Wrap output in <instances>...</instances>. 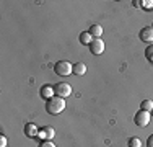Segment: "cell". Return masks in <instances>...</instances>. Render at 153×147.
<instances>
[{"mask_svg":"<svg viewBox=\"0 0 153 147\" xmlns=\"http://www.w3.org/2000/svg\"><path fill=\"white\" fill-rule=\"evenodd\" d=\"M46 110L47 113H51V115H59L65 110V101L64 98L60 97H52L51 100H47V105H46Z\"/></svg>","mask_w":153,"mask_h":147,"instance_id":"6da1fadb","label":"cell"},{"mask_svg":"<svg viewBox=\"0 0 153 147\" xmlns=\"http://www.w3.org/2000/svg\"><path fill=\"white\" fill-rule=\"evenodd\" d=\"M54 70H56L57 75L67 77V75H70V74H74V65H72L68 61H59L56 65H54Z\"/></svg>","mask_w":153,"mask_h":147,"instance_id":"7a4b0ae2","label":"cell"},{"mask_svg":"<svg viewBox=\"0 0 153 147\" xmlns=\"http://www.w3.org/2000/svg\"><path fill=\"white\" fill-rule=\"evenodd\" d=\"M150 113L148 111H143V110H140V111L135 113V118H134V121H135V124L138 128H145L150 124Z\"/></svg>","mask_w":153,"mask_h":147,"instance_id":"3957f363","label":"cell"},{"mask_svg":"<svg viewBox=\"0 0 153 147\" xmlns=\"http://www.w3.org/2000/svg\"><path fill=\"white\" fill-rule=\"evenodd\" d=\"M54 92H56V97H60V98H67L72 95V87L65 82H59L56 87H54Z\"/></svg>","mask_w":153,"mask_h":147,"instance_id":"277c9868","label":"cell"},{"mask_svg":"<svg viewBox=\"0 0 153 147\" xmlns=\"http://www.w3.org/2000/svg\"><path fill=\"white\" fill-rule=\"evenodd\" d=\"M90 52L93 54V56H101V54L104 52V43L101 38L98 39H93L91 44H90Z\"/></svg>","mask_w":153,"mask_h":147,"instance_id":"5b68a950","label":"cell"},{"mask_svg":"<svg viewBox=\"0 0 153 147\" xmlns=\"http://www.w3.org/2000/svg\"><path fill=\"white\" fill-rule=\"evenodd\" d=\"M54 136H56L54 128L52 126H44V128H41V129H39V136H38V137H41L42 141H51Z\"/></svg>","mask_w":153,"mask_h":147,"instance_id":"8992f818","label":"cell"},{"mask_svg":"<svg viewBox=\"0 0 153 147\" xmlns=\"http://www.w3.org/2000/svg\"><path fill=\"white\" fill-rule=\"evenodd\" d=\"M140 39L143 43H153V28L152 26H145L140 29Z\"/></svg>","mask_w":153,"mask_h":147,"instance_id":"52a82bcc","label":"cell"},{"mask_svg":"<svg viewBox=\"0 0 153 147\" xmlns=\"http://www.w3.org/2000/svg\"><path fill=\"white\" fill-rule=\"evenodd\" d=\"M39 95H41L44 100H51L52 97H56V92H54V87H51V85H42L41 90H39Z\"/></svg>","mask_w":153,"mask_h":147,"instance_id":"ba28073f","label":"cell"},{"mask_svg":"<svg viewBox=\"0 0 153 147\" xmlns=\"http://www.w3.org/2000/svg\"><path fill=\"white\" fill-rule=\"evenodd\" d=\"M25 134H26L28 137H38L39 136V128L36 126L34 123H28L26 126H25Z\"/></svg>","mask_w":153,"mask_h":147,"instance_id":"9c48e42d","label":"cell"},{"mask_svg":"<svg viewBox=\"0 0 153 147\" xmlns=\"http://www.w3.org/2000/svg\"><path fill=\"white\" fill-rule=\"evenodd\" d=\"M88 31H90V34H91L94 39L101 38V34H103V28H101V25H91V28H90Z\"/></svg>","mask_w":153,"mask_h":147,"instance_id":"30bf717a","label":"cell"},{"mask_svg":"<svg viewBox=\"0 0 153 147\" xmlns=\"http://www.w3.org/2000/svg\"><path fill=\"white\" fill-rule=\"evenodd\" d=\"M80 43L82 44H85V46H88V44H91L93 41V36L90 34V31H83V33H80Z\"/></svg>","mask_w":153,"mask_h":147,"instance_id":"8fae6325","label":"cell"},{"mask_svg":"<svg viewBox=\"0 0 153 147\" xmlns=\"http://www.w3.org/2000/svg\"><path fill=\"white\" fill-rule=\"evenodd\" d=\"M74 74L75 75H85L86 74V65L83 62H76L74 65Z\"/></svg>","mask_w":153,"mask_h":147,"instance_id":"7c38bea8","label":"cell"},{"mask_svg":"<svg viewBox=\"0 0 153 147\" xmlns=\"http://www.w3.org/2000/svg\"><path fill=\"white\" fill-rule=\"evenodd\" d=\"M140 108L143 110V111L152 113V110H153V101H152V100H143V101L140 103Z\"/></svg>","mask_w":153,"mask_h":147,"instance_id":"4fadbf2b","label":"cell"},{"mask_svg":"<svg viewBox=\"0 0 153 147\" xmlns=\"http://www.w3.org/2000/svg\"><path fill=\"white\" fill-rule=\"evenodd\" d=\"M145 57L150 62H153V44H148L147 49H145Z\"/></svg>","mask_w":153,"mask_h":147,"instance_id":"5bb4252c","label":"cell"},{"mask_svg":"<svg viewBox=\"0 0 153 147\" xmlns=\"http://www.w3.org/2000/svg\"><path fill=\"white\" fill-rule=\"evenodd\" d=\"M129 147H142V141L138 137H130L129 139Z\"/></svg>","mask_w":153,"mask_h":147,"instance_id":"9a60e30c","label":"cell"},{"mask_svg":"<svg viewBox=\"0 0 153 147\" xmlns=\"http://www.w3.org/2000/svg\"><path fill=\"white\" fill-rule=\"evenodd\" d=\"M39 147H56V146H54L51 141H42L41 144H39Z\"/></svg>","mask_w":153,"mask_h":147,"instance_id":"2e32d148","label":"cell"},{"mask_svg":"<svg viewBox=\"0 0 153 147\" xmlns=\"http://www.w3.org/2000/svg\"><path fill=\"white\" fill-rule=\"evenodd\" d=\"M0 147H7V137L3 134H0Z\"/></svg>","mask_w":153,"mask_h":147,"instance_id":"e0dca14e","label":"cell"},{"mask_svg":"<svg viewBox=\"0 0 153 147\" xmlns=\"http://www.w3.org/2000/svg\"><path fill=\"white\" fill-rule=\"evenodd\" d=\"M142 5H143L145 8H152V7H153V2H142Z\"/></svg>","mask_w":153,"mask_h":147,"instance_id":"ac0fdd59","label":"cell"},{"mask_svg":"<svg viewBox=\"0 0 153 147\" xmlns=\"http://www.w3.org/2000/svg\"><path fill=\"white\" fill-rule=\"evenodd\" d=\"M147 147H153V136H150L147 139Z\"/></svg>","mask_w":153,"mask_h":147,"instance_id":"d6986e66","label":"cell"},{"mask_svg":"<svg viewBox=\"0 0 153 147\" xmlns=\"http://www.w3.org/2000/svg\"><path fill=\"white\" fill-rule=\"evenodd\" d=\"M134 7H135V8H140V7H142V2H140V0H134Z\"/></svg>","mask_w":153,"mask_h":147,"instance_id":"ffe728a7","label":"cell"},{"mask_svg":"<svg viewBox=\"0 0 153 147\" xmlns=\"http://www.w3.org/2000/svg\"><path fill=\"white\" fill-rule=\"evenodd\" d=\"M152 115H153V110H152Z\"/></svg>","mask_w":153,"mask_h":147,"instance_id":"44dd1931","label":"cell"},{"mask_svg":"<svg viewBox=\"0 0 153 147\" xmlns=\"http://www.w3.org/2000/svg\"><path fill=\"white\" fill-rule=\"evenodd\" d=\"M152 28H153V25H152Z\"/></svg>","mask_w":153,"mask_h":147,"instance_id":"7402d4cb","label":"cell"}]
</instances>
